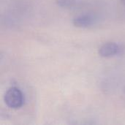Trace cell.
<instances>
[{"label": "cell", "mask_w": 125, "mask_h": 125, "mask_svg": "<svg viewBox=\"0 0 125 125\" xmlns=\"http://www.w3.org/2000/svg\"><path fill=\"white\" fill-rule=\"evenodd\" d=\"M4 100L5 104L10 108L18 109L24 103V96L22 92L17 87H10L6 92Z\"/></svg>", "instance_id": "6da1fadb"}, {"label": "cell", "mask_w": 125, "mask_h": 125, "mask_svg": "<svg viewBox=\"0 0 125 125\" xmlns=\"http://www.w3.org/2000/svg\"><path fill=\"white\" fill-rule=\"evenodd\" d=\"M125 46L115 42H108L103 44L98 49V53L101 57L111 58L122 54L125 51Z\"/></svg>", "instance_id": "7a4b0ae2"}, {"label": "cell", "mask_w": 125, "mask_h": 125, "mask_svg": "<svg viewBox=\"0 0 125 125\" xmlns=\"http://www.w3.org/2000/svg\"><path fill=\"white\" fill-rule=\"evenodd\" d=\"M97 18L92 14H81L73 19V24L78 28H88L95 24Z\"/></svg>", "instance_id": "3957f363"}, {"label": "cell", "mask_w": 125, "mask_h": 125, "mask_svg": "<svg viewBox=\"0 0 125 125\" xmlns=\"http://www.w3.org/2000/svg\"><path fill=\"white\" fill-rule=\"evenodd\" d=\"M58 6L66 9H73L81 5V2L78 0H56Z\"/></svg>", "instance_id": "277c9868"}]
</instances>
